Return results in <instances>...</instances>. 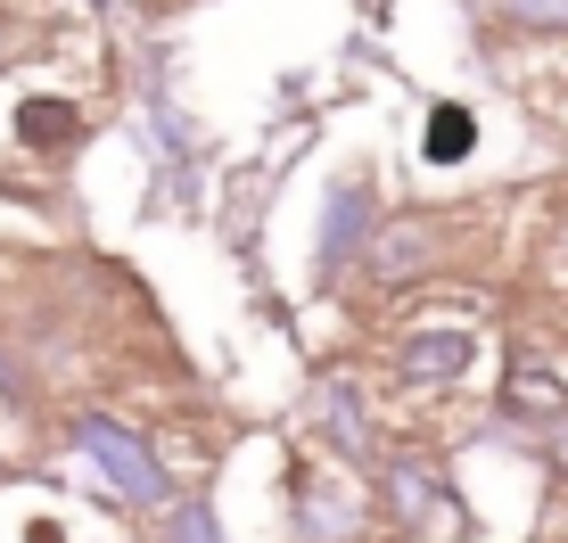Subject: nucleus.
Here are the masks:
<instances>
[{"label": "nucleus", "instance_id": "obj_3", "mask_svg": "<svg viewBox=\"0 0 568 543\" xmlns=\"http://www.w3.org/2000/svg\"><path fill=\"white\" fill-rule=\"evenodd\" d=\"M503 403H511L519 420H552L568 396H560V379L544 371V362H519V371H511V387H503Z\"/></svg>", "mask_w": 568, "mask_h": 543}, {"label": "nucleus", "instance_id": "obj_1", "mask_svg": "<svg viewBox=\"0 0 568 543\" xmlns=\"http://www.w3.org/2000/svg\"><path fill=\"white\" fill-rule=\"evenodd\" d=\"M83 444H91V453H100V470L115 478V486H124L132 502H149L156 494V461L141 453V444H132L124 429H115V420H83Z\"/></svg>", "mask_w": 568, "mask_h": 543}, {"label": "nucleus", "instance_id": "obj_8", "mask_svg": "<svg viewBox=\"0 0 568 543\" xmlns=\"http://www.w3.org/2000/svg\"><path fill=\"white\" fill-rule=\"evenodd\" d=\"M26 132L33 141H67V107H26Z\"/></svg>", "mask_w": 568, "mask_h": 543}, {"label": "nucleus", "instance_id": "obj_6", "mask_svg": "<svg viewBox=\"0 0 568 543\" xmlns=\"http://www.w3.org/2000/svg\"><path fill=\"white\" fill-rule=\"evenodd\" d=\"M387 486H396V502H404V511H413V519H428V511H437V486H428L420 470H396V478H387Z\"/></svg>", "mask_w": 568, "mask_h": 543}, {"label": "nucleus", "instance_id": "obj_5", "mask_svg": "<svg viewBox=\"0 0 568 543\" xmlns=\"http://www.w3.org/2000/svg\"><path fill=\"white\" fill-rule=\"evenodd\" d=\"M420 256H428V230H387V247L371 264H379V272H413Z\"/></svg>", "mask_w": 568, "mask_h": 543}, {"label": "nucleus", "instance_id": "obj_9", "mask_svg": "<svg viewBox=\"0 0 568 543\" xmlns=\"http://www.w3.org/2000/svg\"><path fill=\"white\" fill-rule=\"evenodd\" d=\"M173 543H214V527H206V511H182V519H173Z\"/></svg>", "mask_w": 568, "mask_h": 543}, {"label": "nucleus", "instance_id": "obj_7", "mask_svg": "<svg viewBox=\"0 0 568 543\" xmlns=\"http://www.w3.org/2000/svg\"><path fill=\"white\" fill-rule=\"evenodd\" d=\"M519 25H568V0H511Z\"/></svg>", "mask_w": 568, "mask_h": 543}, {"label": "nucleus", "instance_id": "obj_4", "mask_svg": "<svg viewBox=\"0 0 568 543\" xmlns=\"http://www.w3.org/2000/svg\"><path fill=\"white\" fill-rule=\"evenodd\" d=\"M469 141H478V124H469V107H437V115H428V157H437V165L469 157Z\"/></svg>", "mask_w": 568, "mask_h": 543}, {"label": "nucleus", "instance_id": "obj_2", "mask_svg": "<svg viewBox=\"0 0 568 543\" xmlns=\"http://www.w3.org/2000/svg\"><path fill=\"white\" fill-rule=\"evenodd\" d=\"M404 371H413V379H428V387H437V379H462V371H469V338H445V329H420V338L404 346Z\"/></svg>", "mask_w": 568, "mask_h": 543}]
</instances>
